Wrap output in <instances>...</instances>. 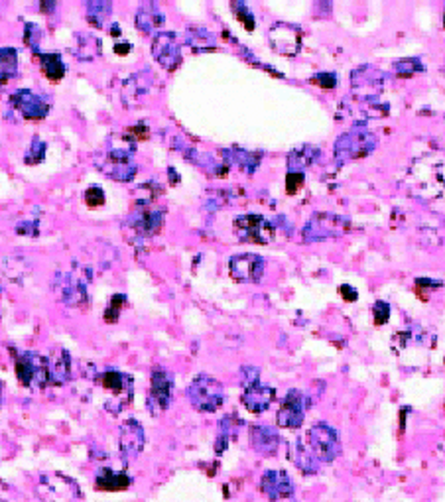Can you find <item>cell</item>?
<instances>
[{
  "label": "cell",
  "instance_id": "obj_40",
  "mask_svg": "<svg viewBox=\"0 0 445 502\" xmlns=\"http://www.w3.org/2000/svg\"><path fill=\"white\" fill-rule=\"evenodd\" d=\"M124 302H126V295H122V294L112 295V300H110V306L107 307V311H105V321L115 323V321L119 319V313H120V309H122V306H124Z\"/></svg>",
  "mask_w": 445,
  "mask_h": 502
},
{
  "label": "cell",
  "instance_id": "obj_28",
  "mask_svg": "<svg viewBox=\"0 0 445 502\" xmlns=\"http://www.w3.org/2000/svg\"><path fill=\"white\" fill-rule=\"evenodd\" d=\"M163 213L162 211H154V209H142L138 213V217L131 221V225L136 229V232H140L144 237H152L156 235L160 227H162Z\"/></svg>",
  "mask_w": 445,
  "mask_h": 502
},
{
  "label": "cell",
  "instance_id": "obj_20",
  "mask_svg": "<svg viewBox=\"0 0 445 502\" xmlns=\"http://www.w3.org/2000/svg\"><path fill=\"white\" fill-rule=\"evenodd\" d=\"M384 85V75L374 67H360L351 75V87L357 91L358 97L370 98L379 95V91Z\"/></svg>",
  "mask_w": 445,
  "mask_h": 502
},
{
  "label": "cell",
  "instance_id": "obj_46",
  "mask_svg": "<svg viewBox=\"0 0 445 502\" xmlns=\"http://www.w3.org/2000/svg\"><path fill=\"white\" fill-rule=\"evenodd\" d=\"M339 292H341V295L347 300V302H357V290L355 288H351L349 284H343L341 288H339Z\"/></svg>",
  "mask_w": 445,
  "mask_h": 502
},
{
  "label": "cell",
  "instance_id": "obj_13",
  "mask_svg": "<svg viewBox=\"0 0 445 502\" xmlns=\"http://www.w3.org/2000/svg\"><path fill=\"white\" fill-rule=\"evenodd\" d=\"M154 59L168 71L182 66V47L174 32H158L152 42Z\"/></svg>",
  "mask_w": 445,
  "mask_h": 502
},
{
  "label": "cell",
  "instance_id": "obj_38",
  "mask_svg": "<svg viewBox=\"0 0 445 502\" xmlns=\"http://www.w3.org/2000/svg\"><path fill=\"white\" fill-rule=\"evenodd\" d=\"M231 8L237 12V18H239L240 22H242V26H245L249 32L250 30H254V16L250 14L249 6H247L245 2H233Z\"/></svg>",
  "mask_w": 445,
  "mask_h": 502
},
{
  "label": "cell",
  "instance_id": "obj_8",
  "mask_svg": "<svg viewBox=\"0 0 445 502\" xmlns=\"http://www.w3.org/2000/svg\"><path fill=\"white\" fill-rule=\"evenodd\" d=\"M54 290L61 304L75 309H85L89 304L87 278H81L75 272L59 274L55 278Z\"/></svg>",
  "mask_w": 445,
  "mask_h": 502
},
{
  "label": "cell",
  "instance_id": "obj_42",
  "mask_svg": "<svg viewBox=\"0 0 445 502\" xmlns=\"http://www.w3.org/2000/svg\"><path fill=\"white\" fill-rule=\"evenodd\" d=\"M304 186V174H300V172H288L286 175V191L293 195V193H298L300 191V187Z\"/></svg>",
  "mask_w": 445,
  "mask_h": 502
},
{
  "label": "cell",
  "instance_id": "obj_41",
  "mask_svg": "<svg viewBox=\"0 0 445 502\" xmlns=\"http://www.w3.org/2000/svg\"><path fill=\"white\" fill-rule=\"evenodd\" d=\"M85 203L89 207H101L105 203V191L99 186H91L85 191Z\"/></svg>",
  "mask_w": 445,
  "mask_h": 502
},
{
  "label": "cell",
  "instance_id": "obj_11",
  "mask_svg": "<svg viewBox=\"0 0 445 502\" xmlns=\"http://www.w3.org/2000/svg\"><path fill=\"white\" fill-rule=\"evenodd\" d=\"M268 40H270L272 50L280 55L293 57L302 50V30L293 24L276 22L268 30Z\"/></svg>",
  "mask_w": 445,
  "mask_h": 502
},
{
  "label": "cell",
  "instance_id": "obj_48",
  "mask_svg": "<svg viewBox=\"0 0 445 502\" xmlns=\"http://www.w3.org/2000/svg\"><path fill=\"white\" fill-rule=\"evenodd\" d=\"M40 8H42L44 12L55 10V8H57V2H42V4H40Z\"/></svg>",
  "mask_w": 445,
  "mask_h": 502
},
{
  "label": "cell",
  "instance_id": "obj_37",
  "mask_svg": "<svg viewBox=\"0 0 445 502\" xmlns=\"http://www.w3.org/2000/svg\"><path fill=\"white\" fill-rule=\"evenodd\" d=\"M44 158H45V142L36 136L32 140V144H30V148H28L26 156H24V162L30 165H36L40 164V162H44Z\"/></svg>",
  "mask_w": 445,
  "mask_h": 502
},
{
  "label": "cell",
  "instance_id": "obj_49",
  "mask_svg": "<svg viewBox=\"0 0 445 502\" xmlns=\"http://www.w3.org/2000/svg\"><path fill=\"white\" fill-rule=\"evenodd\" d=\"M110 34H112V36H119V34H120L119 26H117V24H112V28H110Z\"/></svg>",
  "mask_w": 445,
  "mask_h": 502
},
{
  "label": "cell",
  "instance_id": "obj_32",
  "mask_svg": "<svg viewBox=\"0 0 445 502\" xmlns=\"http://www.w3.org/2000/svg\"><path fill=\"white\" fill-rule=\"evenodd\" d=\"M317 156H319V150L314 148V146H300L293 152L288 154V170L304 174L302 170L314 164L315 160H317Z\"/></svg>",
  "mask_w": 445,
  "mask_h": 502
},
{
  "label": "cell",
  "instance_id": "obj_35",
  "mask_svg": "<svg viewBox=\"0 0 445 502\" xmlns=\"http://www.w3.org/2000/svg\"><path fill=\"white\" fill-rule=\"evenodd\" d=\"M18 75V52L14 47L0 50V81H10Z\"/></svg>",
  "mask_w": 445,
  "mask_h": 502
},
{
  "label": "cell",
  "instance_id": "obj_44",
  "mask_svg": "<svg viewBox=\"0 0 445 502\" xmlns=\"http://www.w3.org/2000/svg\"><path fill=\"white\" fill-rule=\"evenodd\" d=\"M258 374H261L258 369H254V367H245V369H242V384H245V388L258 384Z\"/></svg>",
  "mask_w": 445,
  "mask_h": 502
},
{
  "label": "cell",
  "instance_id": "obj_23",
  "mask_svg": "<svg viewBox=\"0 0 445 502\" xmlns=\"http://www.w3.org/2000/svg\"><path fill=\"white\" fill-rule=\"evenodd\" d=\"M163 12L160 10V6L156 2H142L140 8L136 10L134 16V24L136 28L144 34H152L156 30H160L163 26Z\"/></svg>",
  "mask_w": 445,
  "mask_h": 502
},
{
  "label": "cell",
  "instance_id": "obj_45",
  "mask_svg": "<svg viewBox=\"0 0 445 502\" xmlns=\"http://www.w3.org/2000/svg\"><path fill=\"white\" fill-rule=\"evenodd\" d=\"M314 83H317L319 87L323 89H333L337 85V77L331 73H321V75L314 77Z\"/></svg>",
  "mask_w": 445,
  "mask_h": 502
},
{
  "label": "cell",
  "instance_id": "obj_9",
  "mask_svg": "<svg viewBox=\"0 0 445 502\" xmlns=\"http://www.w3.org/2000/svg\"><path fill=\"white\" fill-rule=\"evenodd\" d=\"M235 232L242 242L252 244H268L274 240V225L261 215H240L235 219Z\"/></svg>",
  "mask_w": 445,
  "mask_h": 502
},
{
  "label": "cell",
  "instance_id": "obj_50",
  "mask_svg": "<svg viewBox=\"0 0 445 502\" xmlns=\"http://www.w3.org/2000/svg\"><path fill=\"white\" fill-rule=\"evenodd\" d=\"M2 390H4V386L0 383V406H2V398H4V392H2Z\"/></svg>",
  "mask_w": 445,
  "mask_h": 502
},
{
  "label": "cell",
  "instance_id": "obj_17",
  "mask_svg": "<svg viewBox=\"0 0 445 502\" xmlns=\"http://www.w3.org/2000/svg\"><path fill=\"white\" fill-rule=\"evenodd\" d=\"M14 109L28 120H42L50 112V103L44 97L36 95L30 89H20L10 97Z\"/></svg>",
  "mask_w": 445,
  "mask_h": 502
},
{
  "label": "cell",
  "instance_id": "obj_30",
  "mask_svg": "<svg viewBox=\"0 0 445 502\" xmlns=\"http://www.w3.org/2000/svg\"><path fill=\"white\" fill-rule=\"evenodd\" d=\"M223 160L228 164L237 165L240 170H245L247 174H252L258 164H261V156L258 154H250L247 150H240V148H228V150H223Z\"/></svg>",
  "mask_w": 445,
  "mask_h": 502
},
{
  "label": "cell",
  "instance_id": "obj_34",
  "mask_svg": "<svg viewBox=\"0 0 445 502\" xmlns=\"http://www.w3.org/2000/svg\"><path fill=\"white\" fill-rule=\"evenodd\" d=\"M40 64L44 69L45 77L54 83H59L64 75H66V66L61 61V55L59 54H40Z\"/></svg>",
  "mask_w": 445,
  "mask_h": 502
},
{
  "label": "cell",
  "instance_id": "obj_19",
  "mask_svg": "<svg viewBox=\"0 0 445 502\" xmlns=\"http://www.w3.org/2000/svg\"><path fill=\"white\" fill-rule=\"evenodd\" d=\"M261 491L270 501H282V499H290L293 494V482L286 471L270 469L262 475Z\"/></svg>",
  "mask_w": 445,
  "mask_h": 502
},
{
  "label": "cell",
  "instance_id": "obj_2",
  "mask_svg": "<svg viewBox=\"0 0 445 502\" xmlns=\"http://www.w3.org/2000/svg\"><path fill=\"white\" fill-rule=\"evenodd\" d=\"M132 156H134L132 138L122 136V144L120 146L110 144L107 154L95 156V165L99 168V172H103L110 179L126 184V182L134 179V175L138 172V165L134 164Z\"/></svg>",
  "mask_w": 445,
  "mask_h": 502
},
{
  "label": "cell",
  "instance_id": "obj_47",
  "mask_svg": "<svg viewBox=\"0 0 445 502\" xmlns=\"http://www.w3.org/2000/svg\"><path fill=\"white\" fill-rule=\"evenodd\" d=\"M131 50H132V45L129 44V42H124V44H117V45H115V52H117V54H119V55H126V54H129V52H131Z\"/></svg>",
  "mask_w": 445,
  "mask_h": 502
},
{
  "label": "cell",
  "instance_id": "obj_4",
  "mask_svg": "<svg viewBox=\"0 0 445 502\" xmlns=\"http://www.w3.org/2000/svg\"><path fill=\"white\" fill-rule=\"evenodd\" d=\"M377 146L374 134L369 132L365 126H355L353 131L345 132L337 138L335 142V160L339 164H347L351 160H358L369 156Z\"/></svg>",
  "mask_w": 445,
  "mask_h": 502
},
{
  "label": "cell",
  "instance_id": "obj_15",
  "mask_svg": "<svg viewBox=\"0 0 445 502\" xmlns=\"http://www.w3.org/2000/svg\"><path fill=\"white\" fill-rule=\"evenodd\" d=\"M174 394V378L166 371H154L152 383H150V394H148V408L154 415L162 414L170 408Z\"/></svg>",
  "mask_w": 445,
  "mask_h": 502
},
{
  "label": "cell",
  "instance_id": "obj_27",
  "mask_svg": "<svg viewBox=\"0 0 445 502\" xmlns=\"http://www.w3.org/2000/svg\"><path fill=\"white\" fill-rule=\"evenodd\" d=\"M292 461L296 463V467L305 475H314L319 469V461L314 455V451L307 448L304 437L298 439L292 445Z\"/></svg>",
  "mask_w": 445,
  "mask_h": 502
},
{
  "label": "cell",
  "instance_id": "obj_36",
  "mask_svg": "<svg viewBox=\"0 0 445 502\" xmlns=\"http://www.w3.org/2000/svg\"><path fill=\"white\" fill-rule=\"evenodd\" d=\"M42 36H44V32H42V28L38 24L28 22L24 26V42L30 45V50H32L34 54H38V50H40Z\"/></svg>",
  "mask_w": 445,
  "mask_h": 502
},
{
  "label": "cell",
  "instance_id": "obj_26",
  "mask_svg": "<svg viewBox=\"0 0 445 502\" xmlns=\"http://www.w3.org/2000/svg\"><path fill=\"white\" fill-rule=\"evenodd\" d=\"M48 367H50V384L61 386L71 378V357L67 350H57L54 359H48Z\"/></svg>",
  "mask_w": 445,
  "mask_h": 502
},
{
  "label": "cell",
  "instance_id": "obj_29",
  "mask_svg": "<svg viewBox=\"0 0 445 502\" xmlns=\"http://www.w3.org/2000/svg\"><path fill=\"white\" fill-rule=\"evenodd\" d=\"M95 485H97L99 491H126L132 485V479L129 475H124V473H115L112 469H103L97 475Z\"/></svg>",
  "mask_w": 445,
  "mask_h": 502
},
{
  "label": "cell",
  "instance_id": "obj_31",
  "mask_svg": "<svg viewBox=\"0 0 445 502\" xmlns=\"http://www.w3.org/2000/svg\"><path fill=\"white\" fill-rule=\"evenodd\" d=\"M185 44L189 45L196 54L211 52V50H217V38L205 28H191L185 34Z\"/></svg>",
  "mask_w": 445,
  "mask_h": 502
},
{
  "label": "cell",
  "instance_id": "obj_1",
  "mask_svg": "<svg viewBox=\"0 0 445 502\" xmlns=\"http://www.w3.org/2000/svg\"><path fill=\"white\" fill-rule=\"evenodd\" d=\"M408 189L410 193L422 199H435L445 189V154H425L414 160L408 172Z\"/></svg>",
  "mask_w": 445,
  "mask_h": 502
},
{
  "label": "cell",
  "instance_id": "obj_7",
  "mask_svg": "<svg viewBox=\"0 0 445 502\" xmlns=\"http://www.w3.org/2000/svg\"><path fill=\"white\" fill-rule=\"evenodd\" d=\"M307 448L314 451L319 463H331L333 459L341 455V439L339 434L327 424H315L309 427L307 436L304 437Z\"/></svg>",
  "mask_w": 445,
  "mask_h": 502
},
{
  "label": "cell",
  "instance_id": "obj_33",
  "mask_svg": "<svg viewBox=\"0 0 445 502\" xmlns=\"http://www.w3.org/2000/svg\"><path fill=\"white\" fill-rule=\"evenodd\" d=\"M85 10H87V20L91 26L95 28H103L107 24V18L112 12V2L107 0H91L85 4Z\"/></svg>",
  "mask_w": 445,
  "mask_h": 502
},
{
  "label": "cell",
  "instance_id": "obj_25",
  "mask_svg": "<svg viewBox=\"0 0 445 502\" xmlns=\"http://www.w3.org/2000/svg\"><path fill=\"white\" fill-rule=\"evenodd\" d=\"M79 61H93L101 55V40L91 32L75 34V47L71 50Z\"/></svg>",
  "mask_w": 445,
  "mask_h": 502
},
{
  "label": "cell",
  "instance_id": "obj_39",
  "mask_svg": "<svg viewBox=\"0 0 445 502\" xmlns=\"http://www.w3.org/2000/svg\"><path fill=\"white\" fill-rule=\"evenodd\" d=\"M394 71L400 77H412L416 71H422V66L418 59H400L394 64Z\"/></svg>",
  "mask_w": 445,
  "mask_h": 502
},
{
  "label": "cell",
  "instance_id": "obj_22",
  "mask_svg": "<svg viewBox=\"0 0 445 502\" xmlns=\"http://www.w3.org/2000/svg\"><path fill=\"white\" fill-rule=\"evenodd\" d=\"M250 445L256 453L270 457L280 448V436L270 426H252L250 427Z\"/></svg>",
  "mask_w": 445,
  "mask_h": 502
},
{
  "label": "cell",
  "instance_id": "obj_10",
  "mask_svg": "<svg viewBox=\"0 0 445 502\" xmlns=\"http://www.w3.org/2000/svg\"><path fill=\"white\" fill-rule=\"evenodd\" d=\"M347 229V219L337 217V215H331V213H315L314 217L309 219V223L304 227V239L307 242L331 239V237L343 235Z\"/></svg>",
  "mask_w": 445,
  "mask_h": 502
},
{
  "label": "cell",
  "instance_id": "obj_16",
  "mask_svg": "<svg viewBox=\"0 0 445 502\" xmlns=\"http://www.w3.org/2000/svg\"><path fill=\"white\" fill-rule=\"evenodd\" d=\"M99 383L105 390H109L112 400H117V412L124 410V406H129L132 400V376L119 371H107L99 374Z\"/></svg>",
  "mask_w": 445,
  "mask_h": 502
},
{
  "label": "cell",
  "instance_id": "obj_21",
  "mask_svg": "<svg viewBox=\"0 0 445 502\" xmlns=\"http://www.w3.org/2000/svg\"><path fill=\"white\" fill-rule=\"evenodd\" d=\"M274 400H276V390L270 388V386H262V384H254V386L245 388V392L240 396L242 406H245L249 412H252V414L266 412Z\"/></svg>",
  "mask_w": 445,
  "mask_h": 502
},
{
  "label": "cell",
  "instance_id": "obj_5",
  "mask_svg": "<svg viewBox=\"0 0 445 502\" xmlns=\"http://www.w3.org/2000/svg\"><path fill=\"white\" fill-rule=\"evenodd\" d=\"M16 369V376L22 386L32 388V390H44L50 384V367H48V359L36 353H22L16 357L14 362Z\"/></svg>",
  "mask_w": 445,
  "mask_h": 502
},
{
  "label": "cell",
  "instance_id": "obj_6",
  "mask_svg": "<svg viewBox=\"0 0 445 502\" xmlns=\"http://www.w3.org/2000/svg\"><path fill=\"white\" fill-rule=\"evenodd\" d=\"M38 496L44 502H81V491L75 480L59 473H48L40 477L36 487Z\"/></svg>",
  "mask_w": 445,
  "mask_h": 502
},
{
  "label": "cell",
  "instance_id": "obj_14",
  "mask_svg": "<svg viewBox=\"0 0 445 502\" xmlns=\"http://www.w3.org/2000/svg\"><path fill=\"white\" fill-rule=\"evenodd\" d=\"M266 263L258 254H237L228 260V274L237 282H261Z\"/></svg>",
  "mask_w": 445,
  "mask_h": 502
},
{
  "label": "cell",
  "instance_id": "obj_18",
  "mask_svg": "<svg viewBox=\"0 0 445 502\" xmlns=\"http://www.w3.org/2000/svg\"><path fill=\"white\" fill-rule=\"evenodd\" d=\"M146 445L144 427L136 420H129L119 427V448L120 453L126 459L138 457Z\"/></svg>",
  "mask_w": 445,
  "mask_h": 502
},
{
  "label": "cell",
  "instance_id": "obj_43",
  "mask_svg": "<svg viewBox=\"0 0 445 502\" xmlns=\"http://www.w3.org/2000/svg\"><path fill=\"white\" fill-rule=\"evenodd\" d=\"M372 311H374V323L377 325H384L391 317V306L386 302H377Z\"/></svg>",
  "mask_w": 445,
  "mask_h": 502
},
{
  "label": "cell",
  "instance_id": "obj_12",
  "mask_svg": "<svg viewBox=\"0 0 445 502\" xmlns=\"http://www.w3.org/2000/svg\"><path fill=\"white\" fill-rule=\"evenodd\" d=\"M309 408V398L300 390H290L284 398L282 406L276 414V424L286 429H296L304 424L305 412Z\"/></svg>",
  "mask_w": 445,
  "mask_h": 502
},
{
  "label": "cell",
  "instance_id": "obj_3",
  "mask_svg": "<svg viewBox=\"0 0 445 502\" xmlns=\"http://www.w3.org/2000/svg\"><path fill=\"white\" fill-rule=\"evenodd\" d=\"M187 398L199 412H215L225 402V388L217 378L199 374L187 386Z\"/></svg>",
  "mask_w": 445,
  "mask_h": 502
},
{
  "label": "cell",
  "instance_id": "obj_24",
  "mask_svg": "<svg viewBox=\"0 0 445 502\" xmlns=\"http://www.w3.org/2000/svg\"><path fill=\"white\" fill-rule=\"evenodd\" d=\"M154 85V77L150 71H142L132 75L122 89V98L126 105H136L142 97H146L150 93V89Z\"/></svg>",
  "mask_w": 445,
  "mask_h": 502
}]
</instances>
